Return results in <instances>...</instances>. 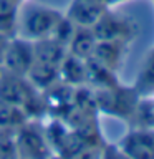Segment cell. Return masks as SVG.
<instances>
[{
	"instance_id": "cell-7",
	"label": "cell",
	"mask_w": 154,
	"mask_h": 159,
	"mask_svg": "<svg viewBox=\"0 0 154 159\" xmlns=\"http://www.w3.org/2000/svg\"><path fill=\"white\" fill-rule=\"evenodd\" d=\"M91 28L98 40H124V42H128L133 30L131 23L126 18L109 13L108 10H104V13Z\"/></svg>"
},
{
	"instance_id": "cell-13",
	"label": "cell",
	"mask_w": 154,
	"mask_h": 159,
	"mask_svg": "<svg viewBox=\"0 0 154 159\" xmlns=\"http://www.w3.org/2000/svg\"><path fill=\"white\" fill-rule=\"evenodd\" d=\"M96 42L98 38L91 27H76L71 40L68 43V53H71L78 58L88 60L94 52Z\"/></svg>"
},
{
	"instance_id": "cell-17",
	"label": "cell",
	"mask_w": 154,
	"mask_h": 159,
	"mask_svg": "<svg viewBox=\"0 0 154 159\" xmlns=\"http://www.w3.org/2000/svg\"><path fill=\"white\" fill-rule=\"evenodd\" d=\"M0 156H5V157L17 156L15 129H0Z\"/></svg>"
},
{
	"instance_id": "cell-8",
	"label": "cell",
	"mask_w": 154,
	"mask_h": 159,
	"mask_svg": "<svg viewBox=\"0 0 154 159\" xmlns=\"http://www.w3.org/2000/svg\"><path fill=\"white\" fill-rule=\"evenodd\" d=\"M106 5L93 0H73L68 8L66 17L76 27H93L104 13Z\"/></svg>"
},
{
	"instance_id": "cell-19",
	"label": "cell",
	"mask_w": 154,
	"mask_h": 159,
	"mask_svg": "<svg viewBox=\"0 0 154 159\" xmlns=\"http://www.w3.org/2000/svg\"><path fill=\"white\" fill-rule=\"evenodd\" d=\"M8 38L7 35H3V33H0V60H2V55L5 52V47H7V42H8Z\"/></svg>"
},
{
	"instance_id": "cell-16",
	"label": "cell",
	"mask_w": 154,
	"mask_h": 159,
	"mask_svg": "<svg viewBox=\"0 0 154 159\" xmlns=\"http://www.w3.org/2000/svg\"><path fill=\"white\" fill-rule=\"evenodd\" d=\"M28 119L30 118L25 109L13 103L0 99V129H17Z\"/></svg>"
},
{
	"instance_id": "cell-6",
	"label": "cell",
	"mask_w": 154,
	"mask_h": 159,
	"mask_svg": "<svg viewBox=\"0 0 154 159\" xmlns=\"http://www.w3.org/2000/svg\"><path fill=\"white\" fill-rule=\"evenodd\" d=\"M119 148L124 156L136 159H152L154 157V131L149 128H141L128 133L121 139Z\"/></svg>"
},
{
	"instance_id": "cell-12",
	"label": "cell",
	"mask_w": 154,
	"mask_h": 159,
	"mask_svg": "<svg viewBox=\"0 0 154 159\" xmlns=\"http://www.w3.org/2000/svg\"><path fill=\"white\" fill-rule=\"evenodd\" d=\"M60 81L71 84L75 88L84 84L86 83V60L66 53V57L60 63Z\"/></svg>"
},
{
	"instance_id": "cell-15",
	"label": "cell",
	"mask_w": 154,
	"mask_h": 159,
	"mask_svg": "<svg viewBox=\"0 0 154 159\" xmlns=\"http://www.w3.org/2000/svg\"><path fill=\"white\" fill-rule=\"evenodd\" d=\"M20 0H0V33L13 37L18 30Z\"/></svg>"
},
{
	"instance_id": "cell-21",
	"label": "cell",
	"mask_w": 154,
	"mask_h": 159,
	"mask_svg": "<svg viewBox=\"0 0 154 159\" xmlns=\"http://www.w3.org/2000/svg\"><path fill=\"white\" fill-rule=\"evenodd\" d=\"M152 131H154V124H152Z\"/></svg>"
},
{
	"instance_id": "cell-9",
	"label": "cell",
	"mask_w": 154,
	"mask_h": 159,
	"mask_svg": "<svg viewBox=\"0 0 154 159\" xmlns=\"http://www.w3.org/2000/svg\"><path fill=\"white\" fill-rule=\"evenodd\" d=\"M124 43H126L124 40H98L94 52L89 58L98 60L99 63L116 71L124 55Z\"/></svg>"
},
{
	"instance_id": "cell-14",
	"label": "cell",
	"mask_w": 154,
	"mask_h": 159,
	"mask_svg": "<svg viewBox=\"0 0 154 159\" xmlns=\"http://www.w3.org/2000/svg\"><path fill=\"white\" fill-rule=\"evenodd\" d=\"M86 83H91L94 89L98 88H111L118 84L114 70L108 68L106 65L99 63L94 58L86 60Z\"/></svg>"
},
{
	"instance_id": "cell-4",
	"label": "cell",
	"mask_w": 154,
	"mask_h": 159,
	"mask_svg": "<svg viewBox=\"0 0 154 159\" xmlns=\"http://www.w3.org/2000/svg\"><path fill=\"white\" fill-rule=\"evenodd\" d=\"M35 60L33 40L27 37H10L5 47V52L0 60V68L8 73L25 76Z\"/></svg>"
},
{
	"instance_id": "cell-11",
	"label": "cell",
	"mask_w": 154,
	"mask_h": 159,
	"mask_svg": "<svg viewBox=\"0 0 154 159\" xmlns=\"http://www.w3.org/2000/svg\"><path fill=\"white\" fill-rule=\"evenodd\" d=\"M33 53H35V60H38V61L60 66V63L66 57L68 48L60 42H57V40L50 37H43V38L33 40Z\"/></svg>"
},
{
	"instance_id": "cell-3",
	"label": "cell",
	"mask_w": 154,
	"mask_h": 159,
	"mask_svg": "<svg viewBox=\"0 0 154 159\" xmlns=\"http://www.w3.org/2000/svg\"><path fill=\"white\" fill-rule=\"evenodd\" d=\"M138 91L136 89L121 88L119 83L111 88H98L94 89L98 109H103L108 114L114 116H128L136 111L138 106Z\"/></svg>"
},
{
	"instance_id": "cell-2",
	"label": "cell",
	"mask_w": 154,
	"mask_h": 159,
	"mask_svg": "<svg viewBox=\"0 0 154 159\" xmlns=\"http://www.w3.org/2000/svg\"><path fill=\"white\" fill-rule=\"evenodd\" d=\"M15 146L18 157H47L52 156V148L45 129L28 119L15 129Z\"/></svg>"
},
{
	"instance_id": "cell-18",
	"label": "cell",
	"mask_w": 154,
	"mask_h": 159,
	"mask_svg": "<svg viewBox=\"0 0 154 159\" xmlns=\"http://www.w3.org/2000/svg\"><path fill=\"white\" fill-rule=\"evenodd\" d=\"M139 86L143 89H151L154 88V53L149 57L146 68L143 70L141 78H139Z\"/></svg>"
},
{
	"instance_id": "cell-20",
	"label": "cell",
	"mask_w": 154,
	"mask_h": 159,
	"mask_svg": "<svg viewBox=\"0 0 154 159\" xmlns=\"http://www.w3.org/2000/svg\"><path fill=\"white\" fill-rule=\"evenodd\" d=\"M149 104H151V108L154 109V94H152V96H151V99H149Z\"/></svg>"
},
{
	"instance_id": "cell-5",
	"label": "cell",
	"mask_w": 154,
	"mask_h": 159,
	"mask_svg": "<svg viewBox=\"0 0 154 159\" xmlns=\"http://www.w3.org/2000/svg\"><path fill=\"white\" fill-rule=\"evenodd\" d=\"M63 18V13L50 7H32L23 13L22 17V32L23 37L30 40H37L48 37L50 32L55 28L60 20Z\"/></svg>"
},
{
	"instance_id": "cell-1",
	"label": "cell",
	"mask_w": 154,
	"mask_h": 159,
	"mask_svg": "<svg viewBox=\"0 0 154 159\" xmlns=\"http://www.w3.org/2000/svg\"><path fill=\"white\" fill-rule=\"evenodd\" d=\"M0 99L25 109L28 118H40L47 113L43 93L38 91L27 76L8 73L0 68Z\"/></svg>"
},
{
	"instance_id": "cell-10",
	"label": "cell",
	"mask_w": 154,
	"mask_h": 159,
	"mask_svg": "<svg viewBox=\"0 0 154 159\" xmlns=\"http://www.w3.org/2000/svg\"><path fill=\"white\" fill-rule=\"evenodd\" d=\"M25 76H27V80L38 89V91L43 93L45 89H48L52 84L60 81V66L33 60L32 66H30V70L27 71Z\"/></svg>"
}]
</instances>
